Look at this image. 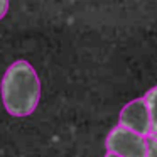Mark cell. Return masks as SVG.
Listing matches in <instances>:
<instances>
[{
    "instance_id": "6da1fadb",
    "label": "cell",
    "mask_w": 157,
    "mask_h": 157,
    "mask_svg": "<svg viewBox=\"0 0 157 157\" xmlns=\"http://www.w3.org/2000/svg\"><path fill=\"white\" fill-rule=\"evenodd\" d=\"M2 101L12 117H29L41 98V81L27 61H15L2 78Z\"/></svg>"
},
{
    "instance_id": "7a4b0ae2",
    "label": "cell",
    "mask_w": 157,
    "mask_h": 157,
    "mask_svg": "<svg viewBox=\"0 0 157 157\" xmlns=\"http://www.w3.org/2000/svg\"><path fill=\"white\" fill-rule=\"evenodd\" d=\"M144 137L145 135L137 133L118 123L106 135L105 147L108 152L118 154L122 157H147L149 140Z\"/></svg>"
},
{
    "instance_id": "3957f363",
    "label": "cell",
    "mask_w": 157,
    "mask_h": 157,
    "mask_svg": "<svg viewBox=\"0 0 157 157\" xmlns=\"http://www.w3.org/2000/svg\"><path fill=\"white\" fill-rule=\"evenodd\" d=\"M118 123L137 133H142L145 137L152 135V118H150L145 96L127 103L120 112Z\"/></svg>"
},
{
    "instance_id": "277c9868",
    "label": "cell",
    "mask_w": 157,
    "mask_h": 157,
    "mask_svg": "<svg viewBox=\"0 0 157 157\" xmlns=\"http://www.w3.org/2000/svg\"><path fill=\"white\" fill-rule=\"evenodd\" d=\"M145 100L152 118V135H157V86L145 93Z\"/></svg>"
},
{
    "instance_id": "5b68a950",
    "label": "cell",
    "mask_w": 157,
    "mask_h": 157,
    "mask_svg": "<svg viewBox=\"0 0 157 157\" xmlns=\"http://www.w3.org/2000/svg\"><path fill=\"white\" fill-rule=\"evenodd\" d=\"M147 157H157V139H155V137H150V139H149Z\"/></svg>"
},
{
    "instance_id": "8992f818",
    "label": "cell",
    "mask_w": 157,
    "mask_h": 157,
    "mask_svg": "<svg viewBox=\"0 0 157 157\" xmlns=\"http://www.w3.org/2000/svg\"><path fill=\"white\" fill-rule=\"evenodd\" d=\"M7 10H9V0H0V21L5 17Z\"/></svg>"
},
{
    "instance_id": "52a82bcc",
    "label": "cell",
    "mask_w": 157,
    "mask_h": 157,
    "mask_svg": "<svg viewBox=\"0 0 157 157\" xmlns=\"http://www.w3.org/2000/svg\"><path fill=\"white\" fill-rule=\"evenodd\" d=\"M105 157H122V155H118V154H113V152H108Z\"/></svg>"
}]
</instances>
